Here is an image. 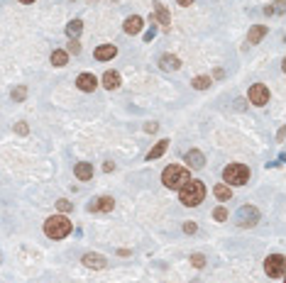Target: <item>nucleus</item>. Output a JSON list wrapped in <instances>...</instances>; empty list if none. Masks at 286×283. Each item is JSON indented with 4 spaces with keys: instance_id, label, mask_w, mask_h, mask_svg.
Instances as JSON below:
<instances>
[{
    "instance_id": "obj_11",
    "label": "nucleus",
    "mask_w": 286,
    "mask_h": 283,
    "mask_svg": "<svg viewBox=\"0 0 286 283\" xmlns=\"http://www.w3.org/2000/svg\"><path fill=\"white\" fill-rule=\"evenodd\" d=\"M186 164H189L191 169H203L206 159H203V154H201L198 149H191V151L186 154Z\"/></svg>"
},
{
    "instance_id": "obj_8",
    "label": "nucleus",
    "mask_w": 286,
    "mask_h": 283,
    "mask_svg": "<svg viewBox=\"0 0 286 283\" xmlns=\"http://www.w3.org/2000/svg\"><path fill=\"white\" fill-rule=\"evenodd\" d=\"M76 85H78L83 93H91V90H95V85H98V78H95L93 73H81V76L76 78Z\"/></svg>"
},
{
    "instance_id": "obj_24",
    "label": "nucleus",
    "mask_w": 286,
    "mask_h": 283,
    "mask_svg": "<svg viewBox=\"0 0 286 283\" xmlns=\"http://www.w3.org/2000/svg\"><path fill=\"white\" fill-rule=\"evenodd\" d=\"M213 217L218 222H225V220H227V210H225V208H218V210L213 212Z\"/></svg>"
},
{
    "instance_id": "obj_9",
    "label": "nucleus",
    "mask_w": 286,
    "mask_h": 283,
    "mask_svg": "<svg viewBox=\"0 0 286 283\" xmlns=\"http://www.w3.org/2000/svg\"><path fill=\"white\" fill-rule=\"evenodd\" d=\"M113 198H108V196H103V198H98V200H93L91 205H88V210L91 212H110L113 210Z\"/></svg>"
},
{
    "instance_id": "obj_17",
    "label": "nucleus",
    "mask_w": 286,
    "mask_h": 283,
    "mask_svg": "<svg viewBox=\"0 0 286 283\" xmlns=\"http://www.w3.org/2000/svg\"><path fill=\"white\" fill-rule=\"evenodd\" d=\"M159 64H161V69H164V71H176L179 66H181V61H179L176 57H169V54H164Z\"/></svg>"
},
{
    "instance_id": "obj_27",
    "label": "nucleus",
    "mask_w": 286,
    "mask_h": 283,
    "mask_svg": "<svg viewBox=\"0 0 286 283\" xmlns=\"http://www.w3.org/2000/svg\"><path fill=\"white\" fill-rule=\"evenodd\" d=\"M25 93H27L25 88H17V90H12V98H15V100H22V98H25Z\"/></svg>"
},
{
    "instance_id": "obj_31",
    "label": "nucleus",
    "mask_w": 286,
    "mask_h": 283,
    "mask_svg": "<svg viewBox=\"0 0 286 283\" xmlns=\"http://www.w3.org/2000/svg\"><path fill=\"white\" fill-rule=\"evenodd\" d=\"M17 132L20 135H27V125H17Z\"/></svg>"
},
{
    "instance_id": "obj_1",
    "label": "nucleus",
    "mask_w": 286,
    "mask_h": 283,
    "mask_svg": "<svg viewBox=\"0 0 286 283\" xmlns=\"http://www.w3.org/2000/svg\"><path fill=\"white\" fill-rule=\"evenodd\" d=\"M179 198H181V203L186 205V208H196V205H201V200L206 198V186L201 183V181H186L181 188H179Z\"/></svg>"
},
{
    "instance_id": "obj_25",
    "label": "nucleus",
    "mask_w": 286,
    "mask_h": 283,
    "mask_svg": "<svg viewBox=\"0 0 286 283\" xmlns=\"http://www.w3.org/2000/svg\"><path fill=\"white\" fill-rule=\"evenodd\" d=\"M191 261H193V266H198V269H201V266L206 264V259H203L201 254H193V256H191Z\"/></svg>"
},
{
    "instance_id": "obj_12",
    "label": "nucleus",
    "mask_w": 286,
    "mask_h": 283,
    "mask_svg": "<svg viewBox=\"0 0 286 283\" xmlns=\"http://www.w3.org/2000/svg\"><path fill=\"white\" fill-rule=\"evenodd\" d=\"M140 29H142V17L140 15H132V17L125 20V32L127 34H140Z\"/></svg>"
},
{
    "instance_id": "obj_29",
    "label": "nucleus",
    "mask_w": 286,
    "mask_h": 283,
    "mask_svg": "<svg viewBox=\"0 0 286 283\" xmlns=\"http://www.w3.org/2000/svg\"><path fill=\"white\" fill-rule=\"evenodd\" d=\"M59 210L69 212V210H71V203H69V200H59Z\"/></svg>"
},
{
    "instance_id": "obj_21",
    "label": "nucleus",
    "mask_w": 286,
    "mask_h": 283,
    "mask_svg": "<svg viewBox=\"0 0 286 283\" xmlns=\"http://www.w3.org/2000/svg\"><path fill=\"white\" fill-rule=\"evenodd\" d=\"M52 64H54V66H66V64H69V54L62 52V49H57V52L52 54Z\"/></svg>"
},
{
    "instance_id": "obj_33",
    "label": "nucleus",
    "mask_w": 286,
    "mask_h": 283,
    "mask_svg": "<svg viewBox=\"0 0 286 283\" xmlns=\"http://www.w3.org/2000/svg\"><path fill=\"white\" fill-rule=\"evenodd\" d=\"M20 2H34V0H20Z\"/></svg>"
},
{
    "instance_id": "obj_2",
    "label": "nucleus",
    "mask_w": 286,
    "mask_h": 283,
    "mask_svg": "<svg viewBox=\"0 0 286 283\" xmlns=\"http://www.w3.org/2000/svg\"><path fill=\"white\" fill-rule=\"evenodd\" d=\"M69 232H71V220L64 215H54L44 222V234L52 239H64Z\"/></svg>"
},
{
    "instance_id": "obj_10",
    "label": "nucleus",
    "mask_w": 286,
    "mask_h": 283,
    "mask_svg": "<svg viewBox=\"0 0 286 283\" xmlns=\"http://www.w3.org/2000/svg\"><path fill=\"white\" fill-rule=\"evenodd\" d=\"M115 54H118V47H113V44H103V47L95 49V59H98V61H108V59H113Z\"/></svg>"
},
{
    "instance_id": "obj_13",
    "label": "nucleus",
    "mask_w": 286,
    "mask_h": 283,
    "mask_svg": "<svg viewBox=\"0 0 286 283\" xmlns=\"http://www.w3.org/2000/svg\"><path fill=\"white\" fill-rule=\"evenodd\" d=\"M76 178H78V181H91V178H93V166L86 164V161L76 164Z\"/></svg>"
},
{
    "instance_id": "obj_22",
    "label": "nucleus",
    "mask_w": 286,
    "mask_h": 283,
    "mask_svg": "<svg viewBox=\"0 0 286 283\" xmlns=\"http://www.w3.org/2000/svg\"><path fill=\"white\" fill-rule=\"evenodd\" d=\"M81 29H83V25H81V20H71V22L66 25V34H69L71 39H76V37L81 34Z\"/></svg>"
},
{
    "instance_id": "obj_15",
    "label": "nucleus",
    "mask_w": 286,
    "mask_h": 283,
    "mask_svg": "<svg viewBox=\"0 0 286 283\" xmlns=\"http://www.w3.org/2000/svg\"><path fill=\"white\" fill-rule=\"evenodd\" d=\"M103 85H105L108 90H115V88L120 85V73H115V71H105V76H103Z\"/></svg>"
},
{
    "instance_id": "obj_6",
    "label": "nucleus",
    "mask_w": 286,
    "mask_h": 283,
    "mask_svg": "<svg viewBox=\"0 0 286 283\" xmlns=\"http://www.w3.org/2000/svg\"><path fill=\"white\" fill-rule=\"evenodd\" d=\"M264 269H267L269 279H282V276H284V256H282V254H272V256L264 261Z\"/></svg>"
},
{
    "instance_id": "obj_4",
    "label": "nucleus",
    "mask_w": 286,
    "mask_h": 283,
    "mask_svg": "<svg viewBox=\"0 0 286 283\" xmlns=\"http://www.w3.org/2000/svg\"><path fill=\"white\" fill-rule=\"evenodd\" d=\"M222 178H225V186H245L250 181V169L245 164H230L225 166Z\"/></svg>"
},
{
    "instance_id": "obj_20",
    "label": "nucleus",
    "mask_w": 286,
    "mask_h": 283,
    "mask_svg": "<svg viewBox=\"0 0 286 283\" xmlns=\"http://www.w3.org/2000/svg\"><path fill=\"white\" fill-rule=\"evenodd\" d=\"M213 193H215L218 200H230V196H232V193H230V186H225V183H218L213 188Z\"/></svg>"
},
{
    "instance_id": "obj_23",
    "label": "nucleus",
    "mask_w": 286,
    "mask_h": 283,
    "mask_svg": "<svg viewBox=\"0 0 286 283\" xmlns=\"http://www.w3.org/2000/svg\"><path fill=\"white\" fill-rule=\"evenodd\" d=\"M211 83H213V81H211L208 76H198V78H193V88H198V90H206Z\"/></svg>"
},
{
    "instance_id": "obj_16",
    "label": "nucleus",
    "mask_w": 286,
    "mask_h": 283,
    "mask_svg": "<svg viewBox=\"0 0 286 283\" xmlns=\"http://www.w3.org/2000/svg\"><path fill=\"white\" fill-rule=\"evenodd\" d=\"M83 264L91 266V269H103V266H105V259H103L100 254H93V252H91V254L83 256Z\"/></svg>"
},
{
    "instance_id": "obj_14",
    "label": "nucleus",
    "mask_w": 286,
    "mask_h": 283,
    "mask_svg": "<svg viewBox=\"0 0 286 283\" xmlns=\"http://www.w3.org/2000/svg\"><path fill=\"white\" fill-rule=\"evenodd\" d=\"M264 34H267V27H264V25H254V27L250 29V34H247V44H257Z\"/></svg>"
},
{
    "instance_id": "obj_5",
    "label": "nucleus",
    "mask_w": 286,
    "mask_h": 283,
    "mask_svg": "<svg viewBox=\"0 0 286 283\" xmlns=\"http://www.w3.org/2000/svg\"><path fill=\"white\" fill-rule=\"evenodd\" d=\"M235 222L240 225V227H254L257 222H259V210L257 208H252V205H242L237 215H235Z\"/></svg>"
},
{
    "instance_id": "obj_3",
    "label": "nucleus",
    "mask_w": 286,
    "mask_h": 283,
    "mask_svg": "<svg viewBox=\"0 0 286 283\" xmlns=\"http://www.w3.org/2000/svg\"><path fill=\"white\" fill-rule=\"evenodd\" d=\"M161 181H164V186L166 188H181L186 181H191V173L184 169V166H166L164 169V173H161Z\"/></svg>"
},
{
    "instance_id": "obj_7",
    "label": "nucleus",
    "mask_w": 286,
    "mask_h": 283,
    "mask_svg": "<svg viewBox=\"0 0 286 283\" xmlns=\"http://www.w3.org/2000/svg\"><path fill=\"white\" fill-rule=\"evenodd\" d=\"M250 103H254L257 108L267 105V103H269V88H267L264 83H254V85L250 88Z\"/></svg>"
},
{
    "instance_id": "obj_30",
    "label": "nucleus",
    "mask_w": 286,
    "mask_h": 283,
    "mask_svg": "<svg viewBox=\"0 0 286 283\" xmlns=\"http://www.w3.org/2000/svg\"><path fill=\"white\" fill-rule=\"evenodd\" d=\"M184 232L193 234V232H196V225H193V222H186V225H184Z\"/></svg>"
},
{
    "instance_id": "obj_26",
    "label": "nucleus",
    "mask_w": 286,
    "mask_h": 283,
    "mask_svg": "<svg viewBox=\"0 0 286 283\" xmlns=\"http://www.w3.org/2000/svg\"><path fill=\"white\" fill-rule=\"evenodd\" d=\"M69 52H71V54H78V52H81V44H78L76 39H71V42H69Z\"/></svg>"
},
{
    "instance_id": "obj_28",
    "label": "nucleus",
    "mask_w": 286,
    "mask_h": 283,
    "mask_svg": "<svg viewBox=\"0 0 286 283\" xmlns=\"http://www.w3.org/2000/svg\"><path fill=\"white\" fill-rule=\"evenodd\" d=\"M154 34H157V27L152 25V29H147V34H144V39H147V42H152V39H154Z\"/></svg>"
},
{
    "instance_id": "obj_18",
    "label": "nucleus",
    "mask_w": 286,
    "mask_h": 283,
    "mask_svg": "<svg viewBox=\"0 0 286 283\" xmlns=\"http://www.w3.org/2000/svg\"><path fill=\"white\" fill-rule=\"evenodd\" d=\"M166 146H169V142H166V140L157 142V146H154V149H152V151L147 154V159H149V161H154V159H159V156H161V154L166 151Z\"/></svg>"
},
{
    "instance_id": "obj_32",
    "label": "nucleus",
    "mask_w": 286,
    "mask_h": 283,
    "mask_svg": "<svg viewBox=\"0 0 286 283\" xmlns=\"http://www.w3.org/2000/svg\"><path fill=\"white\" fill-rule=\"evenodd\" d=\"M179 5H184V7H189V5H193V0H176Z\"/></svg>"
},
{
    "instance_id": "obj_19",
    "label": "nucleus",
    "mask_w": 286,
    "mask_h": 283,
    "mask_svg": "<svg viewBox=\"0 0 286 283\" xmlns=\"http://www.w3.org/2000/svg\"><path fill=\"white\" fill-rule=\"evenodd\" d=\"M154 12L159 15V20H161V25H166V27L171 25V17H169V12H166V7H164V5H161L159 0L154 2Z\"/></svg>"
}]
</instances>
